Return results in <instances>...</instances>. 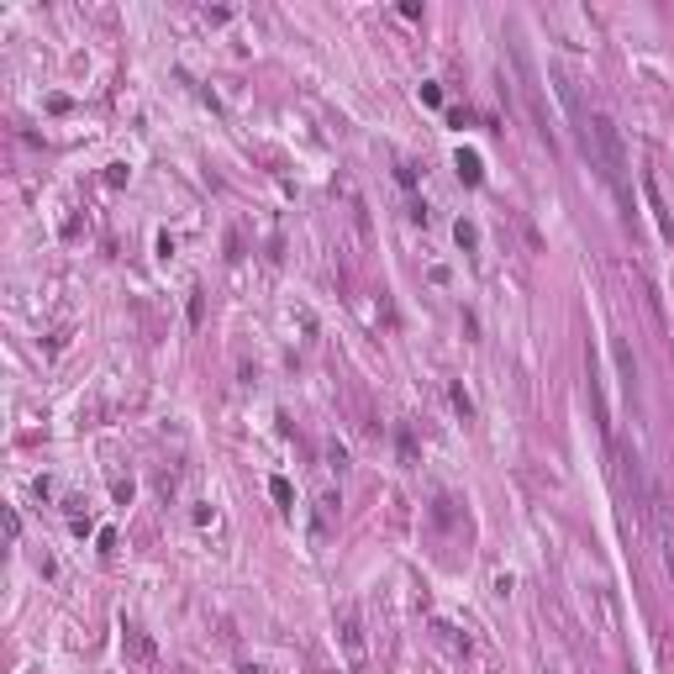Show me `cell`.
<instances>
[{
    "label": "cell",
    "instance_id": "cell-1",
    "mask_svg": "<svg viewBox=\"0 0 674 674\" xmlns=\"http://www.w3.org/2000/svg\"><path fill=\"white\" fill-rule=\"evenodd\" d=\"M585 148H595V164H601V174L612 184L616 195H627L622 190V137H616V126L606 111H595L590 122H585Z\"/></svg>",
    "mask_w": 674,
    "mask_h": 674
},
{
    "label": "cell",
    "instance_id": "cell-2",
    "mask_svg": "<svg viewBox=\"0 0 674 674\" xmlns=\"http://www.w3.org/2000/svg\"><path fill=\"white\" fill-rule=\"evenodd\" d=\"M337 638H342V653H348V669H364V622H359V606L337 612Z\"/></svg>",
    "mask_w": 674,
    "mask_h": 674
},
{
    "label": "cell",
    "instance_id": "cell-3",
    "mask_svg": "<svg viewBox=\"0 0 674 674\" xmlns=\"http://www.w3.org/2000/svg\"><path fill=\"white\" fill-rule=\"evenodd\" d=\"M459 174H463L469 184L480 180V154H459Z\"/></svg>",
    "mask_w": 674,
    "mask_h": 674
},
{
    "label": "cell",
    "instance_id": "cell-4",
    "mask_svg": "<svg viewBox=\"0 0 674 674\" xmlns=\"http://www.w3.org/2000/svg\"><path fill=\"white\" fill-rule=\"evenodd\" d=\"M459 243H463V248H474V243H480V232H474L469 221H459Z\"/></svg>",
    "mask_w": 674,
    "mask_h": 674
}]
</instances>
